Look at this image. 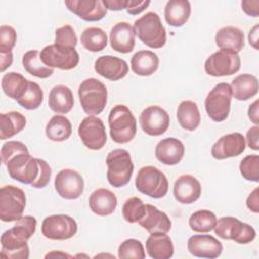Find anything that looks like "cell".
Returning a JSON list of instances; mask_svg holds the SVG:
<instances>
[{
  "mask_svg": "<svg viewBox=\"0 0 259 259\" xmlns=\"http://www.w3.org/2000/svg\"><path fill=\"white\" fill-rule=\"evenodd\" d=\"M36 224V219L32 215H24L15 221L14 226L1 235V256L27 259L29 257L27 241L35 233Z\"/></svg>",
  "mask_w": 259,
  "mask_h": 259,
  "instance_id": "obj_1",
  "label": "cell"
},
{
  "mask_svg": "<svg viewBox=\"0 0 259 259\" xmlns=\"http://www.w3.org/2000/svg\"><path fill=\"white\" fill-rule=\"evenodd\" d=\"M108 125L110 138L116 144L130 143L136 137L137 119L126 105L116 104L110 109Z\"/></svg>",
  "mask_w": 259,
  "mask_h": 259,
  "instance_id": "obj_2",
  "label": "cell"
},
{
  "mask_svg": "<svg viewBox=\"0 0 259 259\" xmlns=\"http://www.w3.org/2000/svg\"><path fill=\"white\" fill-rule=\"evenodd\" d=\"M133 27L138 38L149 48L160 49L165 46L166 29L156 12H147L134 22Z\"/></svg>",
  "mask_w": 259,
  "mask_h": 259,
  "instance_id": "obj_3",
  "label": "cell"
},
{
  "mask_svg": "<svg viewBox=\"0 0 259 259\" xmlns=\"http://www.w3.org/2000/svg\"><path fill=\"white\" fill-rule=\"evenodd\" d=\"M5 166L12 179L32 185L40 174L41 159L33 158L26 150L12 156L5 163Z\"/></svg>",
  "mask_w": 259,
  "mask_h": 259,
  "instance_id": "obj_4",
  "label": "cell"
},
{
  "mask_svg": "<svg viewBox=\"0 0 259 259\" xmlns=\"http://www.w3.org/2000/svg\"><path fill=\"white\" fill-rule=\"evenodd\" d=\"M81 106L88 115H98L107 103L106 86L95 78H88L81 82L78 88Z\"/></svg>",
  "mask_w": 259,
  "mask_h": 259,
  "instance_id": "obj_5",
  "label": "cell"
},
{
  "mask_svg": "<svg viewBox=\"0 0 259 259\" xmlns=\"http://www.w3.org/2000/svg\"><path fill=\"white\" fill-rule=\"evenodd\" d=\"M106 177L109 184L119 188L125 186L134 173V164L130 153L124 149H114L106 157Z\"/></svg>",
  "mask_w": 259,
  "mask_h": 259,
  "instance_id": "obj_6",
  "label": "cell"
},
{
  "mask_svg": "<svg viewBox=\"0 0 259 259\" xmlns=\"http://www.w3.org/2000/svg\"><path fill=\"white\" fill-rule=\"evenodd\" d=\"M135 184L138 191L152 198L164 197L169 189L166 175L154 166L142 167L138 171Z\"/></svg>",
  "mask_w": 259,
  "mask_h": 259,
  "instance_id": "obj_7",
  "label": "cell"
},
{
  "mask_svg": "<svg viewBox=\"0 0 259 259\" xmlns=\"http://www.w3.org/2000/svg\"><path fill=\"white\" fill-rule=\"evenodd\" d=\"M232 97L230 84L226 82L217 84L208 92L204 100V107L208 117L215 122L226 120L231 110Z\"/></svg>",
  "mask_w": 259,
  "mask_h": 259,
  "instance_id": "obj_8",
  "label": "cell"
},
{
  "mask_svg": "<svg viewBox=\"0 0 259 259\" xmlns=\"http://www.w3.org/2000/svg\"><path fill=\"white\" fill-rule=\"evenodd\" d=\"M215 235L223 240H232L238 244H248L256 238L255 229L235 217H223L213 228Z\"/></svg>",
  "mask_w": 259,
  "mask_h": 259,
  "instance_id": "obj_9",
  "label": "cell"
},
{
  "mask_svg": "<svg viewBox=\"0 0 259 259\" xmlns=\"http://www.w3.org/2000/svg\"><path fill=\"white\" fill-rule=\"evenodd\" d=\"M26 204L24 191L14 185H4L0 189V219L15 222L22 217Z\"/></svg>",
  "mask_w": 259,
  "mask_h": 259,
  "instance_id": "obj_10",
  "label": "cell"
},
{
  "mask_svg": "<svg viewBox=\"0 0 259 259\" xmlns=\"http://www.w3.org/2000/svg\"><path fill=\"white\" fill-rule=\"evenodd\" d=\"M40 59L49 68L60 70H72L77 67L80 57L75 48L58 46L56 44L46 46L40 51Z\"/></svg>",
  "mask_w": 259,
  "mask_h": 259,
  "instance_id": "obj_11",
  "label": "cell"
},
{
  "mask_svg": "<svg viewBox=\"0 0 259 259\" xmlns=\"http://www.w3.org/2000/svg\"><path fill=\"white\" fill-rule=\"evenodd\" d=\"M241 68V58L239 54L219 50L211 54L204 62V71L212 77L231 76Z\"/></svg>",
  "mask_w": 259,
  "mask_h": 259,
  "instance_id": "obj_12",
  "label": "cell"
},
{
  "mask_svg": "<svg viewBox=\"0 0 259 259\" xmlns=\"http://www.w3.org/2000/svg\"><path fill=\"white\" fill-rule=\"evenodd\" d=\"M77 231L76 221L67 214L49 215L41 223V234L50 240H68L74 237Z\"/></svg>",
  "mask_w": 259,
  "mask_h": 259,
  "instance_id": "obj_13",
  "label": "cell"
},
{
  "mask_svg": "<svg viewBox=\"0 0 259 259\" xmlns=\"http://www.w3.org/2000/svg\"><path fill=\"white\" fill-rule=\"evenodd\" d=\"M78 135L83 145L93 151L102 149L107 141L102 119L94 115H88L82 119L78 126Z\"/></svg>",
  "mask_w": 259,
  "mask_h": 259,
  "instance_id": "obj_14",
  "label": "cell"
},
{
  "mask_svg": "<svg viewBox=\"0 0 259 259\" xmlns=\"http://www.w3.org/2000/svg\"><path fill=\"white\" fill-rule=\"evenodd\" d=\"M139 121L141 128L145 134L152 137H158L165 134L169 128L170 116L161 106L151 105L141 112Z\"/></svg>",
  "mask_w": 259,
  "mask_h": 259,
  "instance_id": "obj_15",
  "label": "cell"
},
{
  "mask_svg": "<svg viewBox=\"0 0 259 259\" xmlns=\"http://www.w3.org/2000/svg\"><path fill=\"white\" fill-rule=\"evenodd\" d=\"M55 189L65 199H77L84 191V179L76 170L66 168L61 170L55 178Z\"/></svg>",
  "mask_w": 259,
  "mask_h": 259,
  "instance_id": "obj_16",
  "label": "cell"
},
{
  "mask_svg": "<svg viewBox=\"0 0 259 259\" xmlns=\"http://www.w3.org/2000/svg\"><path fill=\"white\" fill-rule=\"evenodd\" d=\"M246 149V141L242 134L231 133L222 136L211 147L210 153L217 160H225L241 155Z\"/></svg>",
  "mask_w": 259,
  "mask_h": 259,
  "instance_id": "obj_17",
  "label": "cell"
},
{
  "mask_svg": "<svg viewBox=\"0 0 259 259\" xmlns=\"http://www.w3.org/2000/svg\"><path fill=\"white\" fill-rule=\"evenodd\" d=\"M188 252L198 258L214 259L223 252L222 243L210 235H193L187 241Z\"/></svg>",
  "mask_w": 259,
  "mask_h": 259,
  "instance_id": "obj_18",
  "label": "cell"
},
{
  "mask_svg": "<svg viewBox=\"0 0 259 259\" xmlns=\"http://www.w3.org/2000/svg\"><path fill=\"white\" fill-rule=\"evenodd\" d=\"M65 5L85 21H99L107 13L102 0H66Z\"/></svg>",
  "mask_w": 259,
  "mask_h": 259,
  "instance_id": "obj_19",
  "label": "cell"
},
{
  "mask_svg": "<svg viewBox=\"0 0 259 259\" xmlns=\"http://www.w3.org/2000/svg\"><path fill=\"white\" fill-rule=\"evenodd\" d=\"M94 70L98 75L107 80L118 81L126 76L128 72V65L123 59L111 55H105L96 59L94 63Z\"/></svg>",
  "mask_w": 259,
  "mask_h": 259,
  "instance_id": "obj_20",
  "label": "cell"
},
{
  "mask_svg": "<svg viewBox=\"0 0 259 259\" xmlns=\"http://www.w3.org/2000/svg\"><path fill=\"white\" fill-rule=\"evenodd\" d=\"M173 195L178 202L191 204L199 199L201 195V184L193 175H181L174 182Z\"/></svg>",
  "mask_w": 259,
  "mask_h": 259,
  "instance_id": "obj_21",
  "label": "cell"
},
{
  "mask_svg": "<svg viewBox=\"0 0 259 259\" xmlns=\"http://www.w3.org/2000/svg\"><path fill=\"white\" fill-rule=\"evenodd\" d=\"M185 148L183 143L176 138H165L161 140L155 148V156L162 164L177 165L183 158Z\"/></svg>",
  "mask_w": 259,
  "mask_h": 259,
  "instance_id": "obj_22",
  "label": "cell"
},
{
  "mask_svg": "<svg viewBox=\"0 0 259 259\" xmlns=\"http://www.w3.org/2000/svg\"><path fill=\"white\" fill-rule=\"evenodd\" d=\"M135 35L134 27L128 22H117L109 33L110 47L121 54L131 53L135 48Z\"/></svg>",
  "mask_w": 259,
  "mask_h": 259,
  "instance_id": "obj_23",
  "label": "cell"
},
{
  "mask_svg": "<svg viewBox=\"0 0 259 259\" xmlns=\"http://www.w3.org/2000/svg\"><path fill=\"white\" fill-rule=\"evenodd\" d=\"M138 223L150 234H167L171 230V221L169 217L152 204H146L145 215Z\"/></svg>",
  "mask_w": 259,
  "mask_h": 259,
  "instance_id": "obj_24",
  "label": "cell"
},
{
  "mask_svg": "<svg viewBox=\"0 0 259 259\" xmlns=\"http://www.w3.org/2000/svg\"><path fill=\"white\" fill-rule=\"evenodd\" d=\"M89 207L97 215L106 217L115 210L117 206L116 195L106 188L94 190L88 198Z\"/></svg>",
  "mask_w": 259,
  "mask_h": 259,
  "instance_id": "obj_25",
  "label": "cell"
},
{
  "mask_svg": "<svg viewBox=\"0 0 259 259\" xmlns=\"http://www.w3.org/2000/svg\"><path fill=\"white\" fill-rule=\"evenodd\" d=\"M214 41L221 50H227L239 54V52H241L245 47V35L240 28L228 25L217 31Z\"/></svg>",
  "mask_w": 259,
  "mask_h": 259,
  "instance_id": "obj_26",
  "label": "cell"
},
{
  "mask_svg": "<svg viewBox=\"0 0 259 259\" xmlns=\"http://www.w3.org/2000/svg\"><path fill=\"white\" fill-rule=\"evenodd\" d=\"M146 251L153 259H169L174 254V246L167 234H150L146 241Z\"/></svg>",
  "mask_w": 259,
  "mask_h": 259,
  "instance_id": "obj_27",
  "label": "cell"
},
{
  "mask_svg": "<svg viewBox=\"0 0 259 259\" xmlns=\"http://www.w3.org/2000/svg\"><path fill=\"white\" fill-rule=\"evenodd\" d=\"M191 14V5L187 0H170L166 3L164 16L166 22L174 27L184 25Z\"/></svg>",
  "mask_w": 259,
  "mask_h": 259,
  "instance_id": "obj_28",
  "label": "cell"
},
{
  "mask_svg": "<svg viewBox=\"0 0 259 259\" xmlns=\"http://www.w3.org/2000/svg\"><path fill=\"white\" fill-rule=\"evenodd\" d=\"M159 57L152 51L142 50L134 54L131 59L132 71L139 76H151L159 68Z\"/></svg>",
  "mask_w": 259,
  "mask_h": 259,
  "instance_id": "obj_29",
  "label": "cell"
},
{
  "mask_svg": "<svg viewBox=\"0 0 259 259\" xmlns=\"http://www.w3.org/2000/svg\"><path fill=\"white\" fill-rule=\"evenodd\" d=\"M49 107L56 113L65 114L72 110L74 106V96L72 90L65 85L54 86L49 94Z\"/></svg>",
  "mask_w": 259,
  "mask_h": 259,
  "instance_id": "obj_30",
  "label": "cell"
},
{
  "mask_svg": "<svg viewBox=\"0 0 259 259\" xmlns=\"http://www.w3.org/2000/svg\"><path fill=\"white\" fill-rule=\"evenodd\" d=\"M232 95L240 101L248 100L258 93V79L252 74H240L231 83Z\"/></svg>",
  "mask_w": 259,
  "mask_h": 259,
  "instance_id": "obj_31",
  "label": "cell"
},
{
  "mask_svg": "<svg viewBox=\"0 0 259 259\" xmlns=\"http://www.w3.org/2000/svg\"><path fill=\"white\" fill-rule=\"evenodd\" d=\"M176 116L182 128L192 132L200 124V112L197 104L192 100H183L177 107Z\"/></svg>",
  "mask_w": 259,
  "mask_h": 259,
  "instance_id": "obj_32",
  "label": "cell"
},
{
  "mask_svg": "<svg viewBox=\"0 0 259 259\" xmlns=\"http://www.w3.org/2000/svg\"><path fill=\"white\" fill-rule=\"evenodd\" d=\"M26 125L25 116L18 111L0 114V139L6 140L20 133Z\"/></svg>",
  "mask_w": 259,
  "mask_h": 259,
  "instance_id": "obj_33",
  "label": "cell"
},
{
  "mask_svg": "<svg viewBox=\"0 0 259 259\" xmlns=\"http://www.w3.org/2000/svg\"><path fill=\"white\" fill-rule=\"evenodd\" d=\"M29 80L16 72H8L4 74L1 80L3 92L14 100H19L28 87Z\"/></svg>",
  "mask_w": 259,
  "mask_h": 259,
  "instance_id": "obj_34",
  "label": "cell"
},
{
  "mask_svg": "<svg viewBox=\"0 0 259 259\" xmlns=\"http://www.w3.org/2000/svg\"><path fill=\"white\" fill-rule=\"evenodd\" d=\"M72 135V124L69 118L62 114L51 117L46 125V136L53 142H63Z\"/></svg>",
  "mask_w": 259,
  "mask_h": 259,
  "instance_id": "obj_35",
  "label": "cell"
},
{
  "mask_svg": "<svg viewBox=\"0 0 259 259\" xmlns=\"http://www.w3.org/2000/svg\"><path fill=\"white\" fill-rule=\"evenodd\" d=\"M22 66L28 74L40 79L49 78L54 73V69L47 67L42 63L40 59V52L37 50L27 51L22 56Z\"/></svg>",
  "mask_w": 259,
  "mask_h": 259,
  "instance_id": "obj_36",
  "label": "cell"
},
{
  "mask_svg": "<svg viewBox=\"0 0 259 259\" xmlns=\"http://www.w3.org/2000/svg\"><path fill=\"white\" fill-rule=\"evenodd\" d=\"M107 34L100 27H87L81 33V44L89 52L97 53L107 46Z\"/></svg>",
  "mask_w": 259,
  "mask_h": 259,
  "instance_id": "obj_37",
  "label": "cell"
},
{
  "mask_svg": "<svg viewBox=\"0 0 259 259\" xmlns=\"http://www.w3.org/2000/svg\"><path fill=\"white\" fill-rule=\"evenodd\" d=\"M215 214L208 209L194 211L188 221L190 229L196 233H208L213 230L217 224Z\"/></svg>",
  "mask_w": 259,
  "mask_h": 259,
  "instance_id": "obj_38",
  "label": "cell"
},
{
  "mask_svg": "<svg viewBox=\"0 0 259 259\" xmlns=\"http://www.w3.org/2000/svg\"><path fill=\"white\" fill-rule=\"evenodd\" d=\"M42 101L44 91L41 87L37 83L29 81L25 93L19 100H17V103L27 110H34L41 105Z\"/></svg>",
  "mask_w": 259,
  "mask_h": 259,
  "instance_id": "obj_39",
  "label": "cell"
},
{
  "mask_svg": "<svg viewBox=\"0 0 259 259\" xmlns=\"http://www.w3.org/2000/svg\"><path fill=\"white\" fill-rule=\"evenodd\" d=\"M122 217L131 224L138 223L146 212V204L137 196L127 198L122 205Z\"/></svg>",
  "mask_w": 259,
  "mask_h": 259,
  "instance_id": "obj_40",
  "label": "cell"
},
{
  "mask_svg": "<svg viewBox=\"0 0 259 259\" xmlns=\"http://www.w3.org/2000/svg\"><path fill=\"white\" fill-rule=\"evenodd\" d=\"M118 258L126 259H144L146 257L145 249L141 241L137 239L124 240L118 247L117 250Z\"/></svg>",
  "mask_w": 259,
  "mask_h": 259,
  "instance_id": "obj_41",
  "label": "cell"
},
{
  "mask_svg": "<svg viewBox=\"0 0 259 259\" xmlns=\"http://www.w3.org/2000/svg\"><path fill=\"white\" fill-rule=\"evenodd\" d=\"M240 173L244 179L248 181H259V156L248 155L239 165Z\"/></svg>",
  "mask_w": 259,
  "mask_h": 259,
  "instance_id": "obj_42",
  "label": "cell"
},
{
  "mask_svg": "<svg viewBox=\"0 0 259 259\" xmlns=\"http://www.w3.org/2000/svg\"><path fill=\"white\" fill-rule=\"evenodd\" d=\"M78 38L74 28L70 24H65L55 31V44L62 47L75 48L77 46Z\"/></svg>",
  "mask_w": 259,
  "mask_h": 259,
  "instance_id": "obj_43",
  "label": "cell"
},
{
  "mask_svg": "<svg viewBox=\"0 0 259 259\" xmlns=\"http://www.w3.org/2000/svg\"><path fill=\"white\" fill-rule=\"evenodd\" d=\"M17 40L15 29L10 25L0 26V53L12 52Z\"/></svg>",
  "mask_w": 259,
  "mask_h": 259,
  "instance_id": "obj_44",
  "label": "cell"
},
{
  "mask_svg": "<svg viewBox=\"0 0 259 259\" xmlns=\"http://www.w3.org/2000/svg\"><path fill=\"white\" fill-rule=\"evenodd\" d=\"M28 150L27 147L19 141H8L2 145L1 148V161L5 165V163L14 155Z\"/></svg>",
  "mask_w": 259,
  "mask_h": 259,
  "instance_id": "obj_45",
  "label": "cell"
},
{
  "mask_svg": "<svg viewBox=\"0 0 259 259\" xmlns=\"http://www.w3.org/2000/svg\"><path fill=\"white\" fill-rule=\"evenodd\" d=\"M52 176V169L50 167V165L41 159V169H40V174L37 178V180L31 185V187L34 188H45L51 179Z\"/></svg>",
  "mask_w": 259,
  "mask_h": 259,
  "instance_id": "obj_46",
  "label": "cell"
},
{
  "mask_svg": "<svg viewBox=\"0 0 259 259\" xmlns=\"http://www.w3.org/2000/svg\"><path fill=\"white\" fill-rule=\"evenodd\" d=\"M150 1H138V0H126L125 9L126 12L131 15H137L140 14L142 11H144L149 5Z\"/></svg>",
  "mask_w": 259,
  "mask_h": 259,
  "instance_id": "obj_47",
  "label": "cell"
},
{
  "mask_svg": "<svg viewBox=\"0 0 259 259\" xmlns=\"http://www.w3.org/2000/svg\"><path fill=\"white\" fill-rule=\"evenodd\" d=\"M246 142L250 149L254 151L259 150V126L254 125L247 131Z\"/></svg>",
  "mask_w": 259,
  "mask_h": 259,
  "instance_id": "obj_48",
  "label": "cell"
},
{
  "mask_svg": "<svg viewBox=\"0 0 259 259\" xmlns=\"http://www.w3.org/2000/svg\"><path fill=\"white\" fill-rule=\"evenodd\" d=\"M241 6L247 15L253 17L259 15V0H244L241 2Z\"/></svg>",
  "mask_w": 259,
  "mask_h": 259,
  "instance_id": "obj_49",
  "label": "cell"
},
{
  "mask_svg": "<svg viewBox=\"0 0 259 259\" xmlns=\"http://www.w3.org/2000/svg\"><path fill=\"white\" fill-rule=\"evenodd\" d=\"M246 205L247 207L255 212V213H258L259 212V197H258V187H256L250 194L249 196L247 197V200H246Z\"/></svg>",
  "mask_w": 259,
  "mask_h": 259,
  "instance_id": "obj_50",
  "label": "cell"
},
{
  "mask_svg": "<svg viewBox=\"0 0 259 259\" xmlns=\"http://www.w3.org/2000/svg\"><path fill=\"white\" fill-rule=\"evenodd\" d=\"M105 7L109 10L113 11H119L122 9H125L126 0H102Z\"/></svg>",
  "mask_w": 259,
  "mask_h": 259,
  "instance_id": "obj_51",
  "label": "cell"
},
{
  "mask_svg": "<svg viewBox=\"0 0 259 259\" xmlns=\"http://www.w3.org/2000/svg\"><path fill=\"white\" fill-rule=\"evenodd\" d=\"M258 112H259V110H258V100H255L253 103H251L249 105V108H248V117L250 118V120L255 125L259 124Z\"/></svg>",
  "mask_w": 259,
  "mask_h": 259,
  "instance_id": "obj_52",
  "label": "cell"
},
{
  "mask_svg": "<svg viewBox=\"0 0 259 259\" xmlns=\"http://www.w3.org/2000/svg\"><path fill=\"white\" fill-rule=\"evenodd\" d=\"M13 62V54L10 53H0V70L4 72L7 68L11 66Z\"/></svg>",
  "mask_w": 259,
  "mask_h": 259,
  "instance_id": "obj_53",
  "label": "cell"
},
{
  "mask_svg": "<svg viewBox=\"0 0 259 259\" xmlns=\"http://www.w3.org/2000/svg\"><path fill=\"white\" fill-rule=\"evenodd\" d=\"M258 28H259V25L258 24H255L250 32H249V35H248V39H249V44L255 49V50H258V40H259V37H258Z\"/></svg>",
  "mask_w": 259,
  "mask_h": 259,
  "instance_id": "obj_54",
  "label": "cell"
},
{
  "mask_svg": "<svg viewBox=\"0 0 259 259\" xmlns=\"http://www.w3.org/2000/svg\"><path fill=\"white\" fill-rule=\"evenodd\" d=\"M46 258H49V257H53V258H72L71 255L67 254V253H64L62 251H52L51 253H48L46 256Z\"/></svg>",
  "mask_w": 259,
  "mask_h": 259,
  "instance_id": "obj_55",
  "label": "cell"
}]
</instances>
